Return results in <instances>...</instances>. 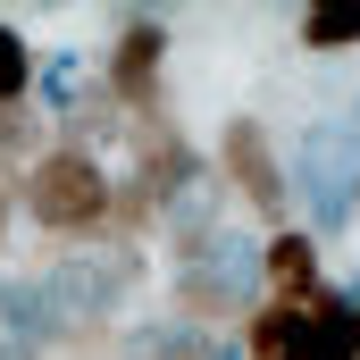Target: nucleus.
I'll return each mask as SVG.
<instances>
[{"mask_svg": "<svg viewBox=\"0 0 360 360\" xmlns=\"http://www.w3.org/2000/svg\"><path fill=\"white\" fill-rule=\"evenodd\" d=\"M109 193H117V168H109V160L51 143V151L17 176V218H25L42 243H59V252L109 243Z\"/></svg>", "mask_w": 360, "mask_h": 360, "instance_id": "obj_1", "label": "nucleus"}, {"mask_svg": "<svg viewBox=\"0 0 360 360\" xmlns=\"http://www.w3.org/2000/svg\"><path fill=\"white\" fill-rule=\"evenodd\" d=\"M210 168H218V193H235L269 235L276 226H302V218H293V184H285V151H276V134L252 117V109H235V117L218 126Z\"/></svg>", "mask_w": 360, "mask_h": 360, "instance_id": "obj_2", "label": "nucleus"}, {"mask_svg": "<svg viewBox=\"0 0 360 360\" xmlns=\"http://www.w3.org/2000/svg\"><path fill=\"white\" fill-rule=\"evenodd\" d=\"M143 276H151V260H143V252H126V243H92V252L51 260V269H42V285H51V302L68 310V327H109V319L143 293Z\"/></svg>", "mask_w": 360, "mask_h": 360, "instance_id": "obj_3", "label": "nucleus"}, {"mask_svg": "<svg viewBox=\"0 0 360 360\" xmlns=\"http://www.w3.org/2000/svg\"><path fill=\"white\" fill-rule=\"evenodd\" d=\"M168 51H176L168 17H151V8L117 17V34H109V59H101V92H109L126 117H151V109H168Z\"/></svg>", "mask_w": 360, "mask_h": 360, "instance_id": "obj_4", "label": "nucleus"}, {"mask_svg": "<svg viewBox=\"0 0 360 360\" xmlns=\"http://www.w3.org/2000/svg\"><path fill=\"white\" fill-rule=\"evenodd\" d=\"M252 302H260V293H243L235 276H218V269L168 276V319H176V327H193V335H243Z\"/></svg>", "mask_w": 360, "mask_h": 360, "instance_id": "obj_5", "label": "nucleus"}, {"mask_svg": "<svg viewBox=\"0 0 360 360\" xmlns=\"http://www.w3.org/2000/svg\"><path fill=\"white\" fill-rule=\"evenodd\" d=\"M327 285V243L310 235V226H276V235H260V293H276V302H310Z\"/></svg>", "mask_w": 360, "mask_h": 360, "instance_id": "obj_6", "label": "nucleus"}, {"mask_svg": "<svg viewBox=\"0 0 360 360\" xmlns=\"http://www.w3.org/2000/svg\"><path fill=\"white\" fill-rule=\"evenodd\" d=\"M235 344H243V360H302V344H310V302H276V293H260Z\"/></svg>", "mask_w": 360, "mask_h": 360, "instance_id": "obj_7", "label": "nucleus"}, {"mask_svg": "<svg viewBox=\"0 0 360 360\" xmlns=\"http://www.w3.org/2000/svg\"><path fill=\"white\" fill-rule=\"evenodd\" d=\"M302 360H360V302L344 285L310 293V344H302Z\"/></svg>", "mask_w": 360, "mask_h": 360, "instance_id": "obj_8", "label": "nucleus"}, {"mask_svg": "<svg viewBox=\"0 0 360 360\" xmlns=\"http://www.w3.org/2000/svg\"><path fill=\"white\" fill-rule=\"evenodd\" d=\"M126 360H243L235 335H193V327H134L126 335Z\"/></svg>", "mask_w": 360, "mask_h": 360, "instance_id": "obj_9", "label": "nucleus"}, {"mask_svg": "<svg viewBox=\"0 0 360 360\" xmlns=\"http://www.w3.org/2000/svg\"><path fill=\"white\" fill-rule=\"evenodd\" d=\"M293 42H302V51H319V59L360 51V0H310V8L293 17Z\"/></svg>", "mask_w": 360, "mask_h": 360, "instance_id": "obj_10", "label": "nucleus"}, {"mask_svg": "<svg viewBox=\"0 0 360 360\" xmlns=\"http://www.w3.org/2000/svg\"><path fill=\"white\" fill-rule=\"evenodd\" d=\"M34 76L42 51L25 42V25H0V109H34Z\"/></svg>", "mask_w": 360, "mask_h": 360, "instance_id": "obj_11", "label": "nucleus"}, {"mask_svg": "<svg viewBox=\"0 0 360 360\" xmlns=\"http://www.w3.org/2000/svg\"><path fill=\"white\" fill-rule=\"evenodd\" d=\"M8 235H17V176H0V252H8Z\"/></svg>", "mask_w": 360, "mask_h": 360, "instance_id": "obj_12", "label": "nucleus"}, {"mask_svg": "<svg viewBox=\"0 0 360 360\" xmlns=\"http://www.w3.org/2000/svg\"><path fill=\"white\" fill-rule=\"evenodd\" d=\"M344 293H352V302H360V276H352V285H344Z\"/></svg>", "mask_w": 360, "mask_h": 360, "instance_id": "obj_13", "label": "nucleus"}, {"mask_svg": "<svg viewBox=\"0 0 360 360\" xmlns=\"http://www.w3.org/2000/svg\"><path fill=\"white\" fill-rule=\"evenodd\" d=\"M352 134H360V109H352Z\"/></svg>", "mask_w": 360, "mask_h": 360, "instance_id": "obj_14", "label": "nucleus"}, {"mask_svg": "<svg viewBox=\"0 0 360 360\" xmlns=\"http://www.w3.org/2000/svg\"><path fill=\"white\" fill-rule=\"evenodd\" d=\"M352 201H360V176H352Z\"/></svg>", "mask_w": 360, "mask_h": 360, "instance_id": "obj_15", "label": "nucleus"}]
</instances>
